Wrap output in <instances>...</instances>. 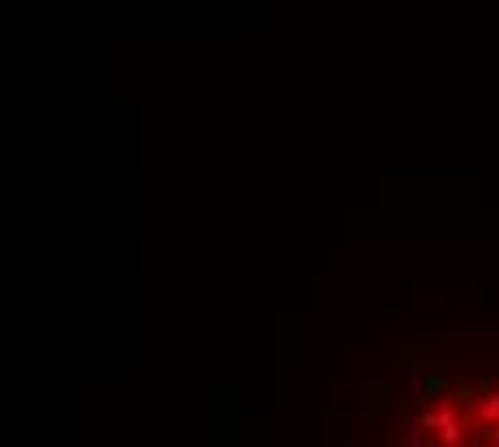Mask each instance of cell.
<instances>
[{
  "instance_id": "3",
  "label": "cell",
  "mask_w": 499,
  "mask_h": 447,
  "mask_svg": "<svg viewBox=\"0 0 499 447\" xmlns=\"http://www.w3.org/2000/svg\"><path fill=\"white\" fill-rule=\"evenodd\" d=\"M482 443H487V447H499V426H482Z\"/></svg>"
},
{
  "instance_id": "4",
  "label": "cell",
  "mask_w": 499,
  "mask_h": 447,
  "mask_svg": "<svg viewBox=\"0 0 499 447\" xmlns=\"http://www.w3.org/2000/svg\"><path fill=\"white\" fill-rule=\"evenodd\" d=\"M469 447H482V443H469Z\"/></svg>"
},
{
  "instance_id": "1",
  "label": "cell",
  "mask_w": 499,
  "mask_h": 447,
  "mask_svg": "<svg viewBox=\"0 0 499 447\" xmlns=\"http://www.w3.org/2000/svg\"><path fill=\"white\" fill-rule=\"evenodd\" d=\"M478 421H482V426H499V387H487V400L482 404H478Z\"/></svg>"
},
{
  "instance_id": "2",
  "label": "cell",
  "mask_w": 499,
  "mask_h": 447,
  "mask_svg": "<svg viewBox=\"0 0 499 447\" xmlns=\"http://www.w3.org/2000/svg\"><path fill=\"white\" fill-rule=\"evenodd\" d=\"M444 387H448V383H444V374L430 370L422 383H417V396H422V400H435V396H444Z\"/></svg>"
}]
</instances>
